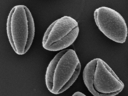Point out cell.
<instances>
[{
	"instance_id": "1",
	"label": "cell",
	"mask_w": 128,
	"mask_h": 96,
	"mask_svg": "<svg viewBox=\"0 0 128 96\" xmlns=\"http://www.w3.org/2000/svg\"><path fill=\"white\" fill-rule=\"evenodd\" d=\"M81 65L74 50H62L55 56L47 68L45 82L51 93L60 94L72 86L78 78Z\"/></svg>"
},
{
	"instance_id": "2",
	"label": "cell",
	"mask_w": 128,
	"mask_h": 96,
	"mask_svg": "<svg viewBox=\"0 0 128 96\" xmlns=\"http://www.w3.org/2000/svg\"><path fill=\"white\" fill-rule=\"evenodd\" d=\"M83 77L86 86L94 96H115L124 88V83L100 58L93 59L87 64Z\"/></svg>"
},
{
	"instance_id": "3",
	"label": "cell",
	"mask_w": 128,
	"mask_h": 96,
	"mask_svg": "<svg viewBox=\"0 0 128 96\" xmlns=\"http://www.w3.org/2000/svg\"><path fill=\"white\" fill-rule=\"evenodd\" d=\"M7 34L9 42L16 53L22 55L31 46L35 33V26L31 12L27 6H16L8 16Z\"/></svg>"
},
{
	"instance_id": "4",
	"label": "cell",
	"mask_w": 128,
	"mask_h": 96,
	"mask_svg": "<svg viewBox=\"0 0 128 96\" xmlns=\"http://www.w3.org/2000/svg\"><path fill=\"white\" fill-rule=\"evenodd\" d=\"M79 32L78 23L75 19L65 16L52 23L44 33L42 45L45 50L56 51L71 45Z\"/></svg>"
},
{
	"instance_id": "5",
	"label": "cell",
	"mask_w": 128,
	"mask_h": 96,
	"mask_svg": "<svg viewBox=\"0 0 128 96\" xmlns=\"http://www.w3.org/2000/svg\"><path fill=\"white\" fill-rule=\"evenodd\" d=\"M94 16L96 24L105 36L117 43L125 42L128 36L127 26L119 13L110 8L102 6L96 9Z\"/></svg>"
},
{
	"instance_id": "6",
	"label": "cell",
	"mask_w": 128,
	"mask_h": 96,
	"mask_svg": "<svg viewBox=\"0 0 128 96\" xmlns=\"http://www.w3.org/2000/svg\"><path fill=\"white\" fill-rule=\"evenodd\" d=\"M72 96H86L84 94L82 93V92H75L74 94Z\"/></svg>"
}]
</instances>
